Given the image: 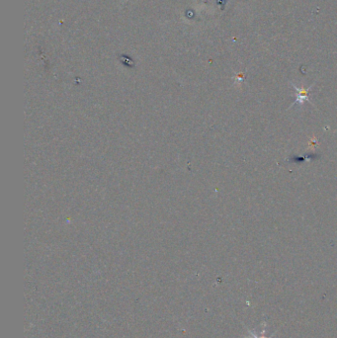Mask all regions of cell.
<instances>
[{
    "instance_id": "obj_1",
    "label": "cell",
    "mask_w": 337,
    "mask_h": 338,
    "mask_svg": "<svg viewBox=\"0 0 337 338\" xmlns=\"http://www.w3.org/2000/svg\"><path fill=\"white\" fill-rule=\"evenodd\" d=\"M294 88H295V90H296V101L293 103L292 106H294V105L297 104V103L301 104V105H303L306 101H310V102L313 104V102H312V101L310 100V98H309V92H310V89H311L312 87H310L309 89H298V88H297V87L294 85Z\"/></svg>"
},
{
    "instance_id": "obj_2",
    "label": "cell",
    "mask_w": 337,
    "mask_h": 338,
    "mask_svg": "<svg viewBox=\"0 0 337 338\" xmlns=\"http://www.w3.org/2000/svg\"><path fill=\"white\" fill-rule=\"evenodd\" d=\"M248 334L250 335V337L248 338H271V337H266L264 334H262V335H257V334H255L253 331H251V330H249L248 331Z\"/></svg>"
}]
</instances>
